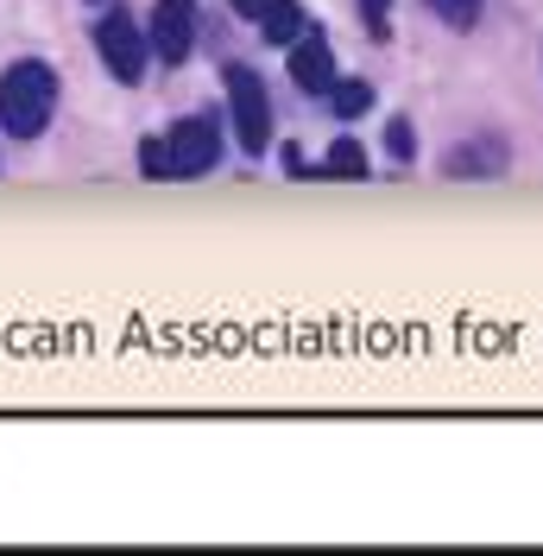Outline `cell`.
<instances>
[{"mask_svg": "<svg viewBox=\"0 0 543 556\" xmlns=\"http://www.w3.org/2000/svg\"><path fill=\"white\" fill-rule=\"evenodd\" d=\"M165 152H171V177H203L222 159V134H215V121H177Z\"/></svg>", "mask_w": 543, "mask_h": 556, "instance_id": "cell-4", "label": "cell"}, {"mask_svg": "<svg viewBox=\"0 0 543 556\" xmlns=\"http://www.w3.org/2000/svg\"><path fill=\"white\" fill-rule=\"evenodd\" d=\"M260 33H266L272 45H298V38L310 33V20H304L298 0H266V7H260Z\"/></svg>", "mask_w": 543, "mask_h": 556, "instance_id": "cell-7", "label": "cell"}, {"mask_svg": "<svg viewBox=\"0 0 543 556\" xmlns=\"http://www.w3.org/2000/svg\"><path fill=\"white\" fill-rule=\"evenodd\" d=\"M329 102H336L341 121H361V114L374 108V89H367V83H336V89H329Z\"/></svg>", "mask_w": 543, "mask_h": 556, "instance_id": "cell-9", "label": "cell"}, {"mask_svg": "<svg viewBox=\"0 0 543 556\" xmlns=\"http://www.w3.org/2000/svg\"><path fill=\"white\" fill-rule=\"evenodd\" d=\"M424 7H430V13H442L455 33H468V26L480 20V0H424Z\"/></svg>", "mask_w": 543, "mask_h": 556, "instance_id": "cell-11", "label": "cell"}, {"mask_svg": "<svg viewBox=\"0 0 543 556\" xmlns=\"http://www.w3.org/2000/svg\"><path fill=\"white\" fill-rule=\"evenodd\" d=\"M228 114H235L240 146L260 159V152L272 146V102H266V89H260V70L228 64Z\"/></svg>", "mask_w": 543, "mask_h": 556, "instance_id": "cell-2", "label": "cell"}, {"mask_svg": "<svg viewBox=\"0 0 543 556\" xmlns=\"http://www.w3.org/2000/svg\"><path fill=\"white\" fill-rule=\"evenodd\" d=\"M51 114H58V70L51 64L26 58L0 76V127L13 139H38Z\"/></svg>", "mask_w": 543, "mask_h": 556, "instance_id": "cell-1", "label": "cell"}, {"mask_svg": "<svg viewBox=\"0 0 543 556\" xmlns=\"http://www.w3.org/2000/svg\"><path fill=\"white\" fill-rule=\"evenodd\" d=\"M146 45L159 51V64H184L190 45H197V0H159L152 38H146Z\"/></svg>", "mask_w": 543, "mask_h": 556, "instance_id": "cell-5", "label": "cell"}, {"mask_svg": "<svg viewBox=\"0 0 543 556\" xmlns=\"http://www.w3.org/2000/svg\"><path fill=\"white\" fill-rule=\"evenodd\" d=\"M361 172H367L361 139H336V146H329V177H361Z\"/></svg>", "mask_w": 543, "mask_h": 556, "instance_id": "cell-10", "label": "cell"}, {"mask_svg": "<svg viewBox=\"0 0 543 556\" xmlns=\"http://www.w3.org/2000/svg\"><path fill=\"white\" fill-rule=\"evenodd\" d=\"M500 165H506V152H500V146H455V152L442 159V172H449V177H493Z\"/></svg>", "mask_w": 543, "mask_h": 556, "instance_id": "cell-8", "label": "cell"}, {"mask_svg": "<svg viewBox=\"0 0 543 556\" xmlns=\"http://www.w3.org/2000/svg\"><path fill=\"white\" fill-rule=\"evenodd\" d=\"M96 51H102V64L114 70V83H127V89L146 76V58H152V45H146V33L134 26L127 7H108V20L96 26Z\"/></svg>", "mask_w": 543, "mask_h": 556, "instance_id": "cell-3", "label": "cell"}, {"mask_svg": "<svg viewBox=\"0 0 543 556\" xmlns=\"http://www.w3.org/2000/svg\"><path fill=\"white\" fill-rule=\"evenodd\" d=\"M139 165H146V177H171V152H165V139H146V146H139Z\"/></svg>", "mask_w": 543, "mask_h": 556, "instance_id": "cell-12", "label": "cell"}, {"mask_svg": "<svg viewBox=\"0 0 543 556\" xmlns=\"http://www.w3.org/2000/svg\"><path fill=\"white\" fill-rule=\"evenodd\" d=\"M386 152H392V159H411V152H417V134H411V121H392V127H386Z\"/></svg>", "mask_w": 543, "mask_h": 556, "instance_id": "cell-13", "label": "cell"}, {"mask_svg": "<svg viewBox=\"0 0 543 556\" xmlns=\"http://www.w3.org/2000/svg\"><path fill=\"white\" fill-rule=\"evenodd\" d=\"M228 7H235V13H247V20H260V7H266V0H228Z\"/></svg>", "mask_w": 543, "mask_h": 556, "instance_id": "cell-15", "label": "cell"}, {"mask_svg": "<svg viewBox=\"0 0 543 556\" xmlns=\"http://www.w3.org/2000/svg\"><path fill=\"white\" fill-rule=\"evenodd\" d=\"M386 13H392V0H361V20H367V33L374 38H386V26H392Z\"/></svg>", "mask_w": 543, "mask_h": 556, "instance_id": "cell-14", "label": "cell"}, {"mask_svg": "<svg viewBox=\"0 0 543 556\" xmlns=\"http://www.w3.org/2000/svg\"><path fill=\"white\" fill-rule=\"evenodd\" d=\"M291 83L304 96H329L336 89V58H329V38L323 33H304L291 45Z\"/></svg>", "mask_w": 543, "mask_h": 556, "instance_id": "cell-6", "label": "cell"}]
</instances>
